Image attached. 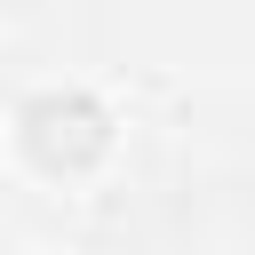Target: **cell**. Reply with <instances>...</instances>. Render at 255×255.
<instances>
[{
  "mask_svg": "<svg viewBox=\"0 0 255 255\" xmlns=\"http://www.w3.org/2000/svg\"><path fill=\"white\" fill-rule=\"evenodd\" d=\"M16 143H24V159L40 175H88L112 151V112L88 88H48V96H32L16 112Z\"/></svg>",
  "mask_w": 255,
  "mask_h": 255,
  "instance_id": "1",
  "label": "cell"
}]
</instances>
